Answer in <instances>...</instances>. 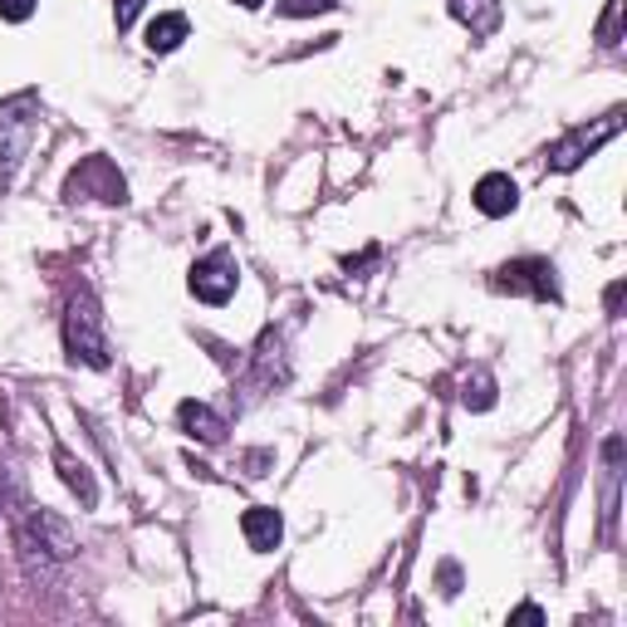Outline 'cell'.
Wrapping results in <instances>:
<instances>
[{
  "instance_id": "obj_1",
  "label": "cell",
  "mask_w": 627,
  "mask_h": 627,
  "mask_svg": "<svg viewBox=\"0 0 627 627\" xmlns=\"http://www.w3.org/2000/svg\"><path fill=\"white\" fill-rule=\"evenodd\" d=\"M65 349L74 363L108 368V339H104V314H98L94 294H74L65 314Z\"/></svg>"
},
{
  "instance_id": "obj_2",
  "label": "cell",
  "mask_w": 627,
  "mask_h": 627,
  "mask_svg": "<svg viewBox=\"0 0 627 627\" xmlns=\"http://www.w3.org/2000/svg\"><path fill=\"white\" fill-rule=\"evenodd\" d=\"M35 128H40V118H35V98L30 94L0 104V167H6V172L16 167L25 153H30Z\"/></svg>"
},
{
  "instance_id": "obj_3",
  "label": "cell",
  "mask_w": 627,
  "mask_h": 627,
  "mask_svg": "<svg viewBox=\"0 0 627 627\" xmlns=\"http://www.w3.org/2000/svg\"><path fill=\"white\" fill-rule=\"evenodd\" d=\"M490 290L500 294H535V300H559V280L549 261H510L490 275Z\"/></svg>"
},
{
  "instance_id": "obj_4",
  "label": "cell",
  "mask_w": 627,
  "mask_h": 627,
  "mask_svg": "<svg viewBox=\"0 0 627 627\" xmlns=\"http://www.w3.org/2000/svg\"><path fill=\"white\" fill-rule=\"evenodd\" d=\"M236 285H241L236 255L212 251L206 261H196V265H192V294H196L202 304H226L231 294H236Z\"/></svg>"
},
{
  "instance_id": "obj_5",
  "label": "cell",
  "mask_w": 627,
  "mask_h": 627,
  "mask_svg": "<svg viewBox=\"0 0 627 627\" xmlns=\"http://www.w3.org/2000/svg\"><path fill=\"white\" fill-rule=\"evenodd\" d=\"M618 128H623V114H608V118L598 123L594 133H588V128H579V133H569V138H559L555 147H549V167H555V172H574V167L584 163V157H594L598 147H604V143H608Z\"/></svg>"
},
{
  "instance_id": "obj_6",
  "label": "cell",
  "mask_w": 627,
  "mask_h": 627,
  "mask_svg": "<svg viewBox=\"0 0 627 627\" xmlns=\"http://www.w3.org/2000/svg\"><path fill=\"white\" fill-rule=\"evenodd\" d=\"M123 177L108 157H89L84 167L69 172V196H98V202H123Z\"/></svg>"
},
{
  "instance_id": "obj_7",
  "label": "cell",
  "mask_w": 627,
  "mask_h": 627,
  "mask_svg": "<svg viewBox=\"0 0 627 627\" xmlns=\"http://www.w3.org/2000/svg\"><path fill=\"white\" fill-rule=\"evenodd\" d=\"M515 206H520V187L506 172H490V177L476 182V212L481 216H510Z\"/></svg>"
},
{
  "instance_id": "obj_8",
  "label": "cell",
  "mask_w": 627,
  "mask_h": 627,
  "mask_svg": "<svg viewBox=\"0 0 627 627\" xmlns=\"http://www.w3.org/2000/svg\"><path fill=\"white\" fill-rule=\"evenodd\" d=\"M20 539H40V549H49L55 559H69V555H74V535H69V525H65V520H55L49 510L30 515V525H25V535H20Z\"/></svg>"
},
{
  "instance_id": "obj_9",
  "label": "cell",
  "mask_w": 627,
  "mask_h": 627,
  "mask_svg": "<svg viewBox=\"0 0 627 627\" xmlns=\"http://www.w3.org/2000/svg\"><path fill=\"white\" fill-rule=\"evenodd\" d=\"M241 530L245 539H251V549H261V555H270V549L280 545V535H285V525H280V510L270 506H251L241 515Z\"/></svg>"
},
{
  "instance_id": "obj_10",
  "label": "cell",
  "mask_w": 627,
  "mask_h": 627,
  "mask_svg": "<svg viewBox=\"0 0 627 627\" xmlns=\"http://www.w3.org/2000/svg\"><path fill=\"white\" fill-rule=\"evenodd\" d=\"M177 422H182V432L196 437V441H206V447H216V441L226 437V422H221L206 402H192V398L177 408Z\"/></svg>"
},
{
  "instance_id": "obj_11",
  "label": "cell",
  "mask_w": 627,
  "mask_h": 627,
  "mask_svg": "<svg viewBox=\"0 0 627 627\" xmlns=\"http://www.w3.org/2000/svg\"><path fill=\"white\" fill-rule=\"evenodd\" d=\"M187 16H177V10H167V16H157L153 25H147V49L153 55H167V49H177L182 40H187Z\"/></svg>"
},
{
  "instance_id": "obj_12",
  "label": "cell",
  "mask_w": 627,
  "mask_h": 627,
  "mask_svg": "<svg viewBox=\"0 0 627 627\" xmlns=\"http://www.w3.org/2000/svg\"><path fill=\"white\" fill-rule=\"evenodd\" d=\"M451 16L471 25V35H490L500 25V0H451Z\"/></svg>"
},
{
  "instance_id": "obj_13",
  "label": "cell",
  "mask_w": 627,
  "mask_h": 627,
  "mask_svg": "<svg viewBox=\"0 0 627 627\" xmlns=\"http://www.w3.org/2000/svg\"><path fill=\"white\" fill-rule=\"evenodd\" d=\"M55 461H59V476H65V486H69V490H74V496H79V500H84V510H94V500H98V486H94V476H89V471H84V466H79V461H74V457H69V451H59V457H55Z\"/></svg>"
},
{
  "instance_id": "obj_14",
  "label": "cell",
  "mask_w": 627,
  "mask_h": 627,
  "mask_svg": "<svg viewBox=\"0 0 627 627\" xmlns=\"http://www.w3.org/2000/svg\"><path fill=\"white\" fill-rule=\"evenodd\" d=\"M461 402H466V408H476V412H486L490 402H496V383H490V373H476V378H466V392H461Z\"/></svg>"
},
{
  "instance_id": "obj_15",
  "label": "cell",
  "mask_w": 627,
  "mask_h": 627,
  "mask_svg": "<svg viewBox=\"0 0 627 627\" xmlns=\"http://www.w3.org/2000/svg\"><path fill=\"white\" fill-rule=\"evenodd\" d=\"M339 0H280V16L300 20V16H324V10H334Z\"/></svg>"
},
{
  "instance_id": "obj_16",
  "label": "cell",
  "mask_w": 627,
  "mask_h": 627,
  "mask_svg": "<svg viewBox=\"0 0 627 627\" xmlns=\"http://www.w3.org/2000/svg\"><path fill=\"white\" fill-rule=\"evenodd\" d=\"M35 6H40V0H0V20L20 25V20H30V16H35Z\"/></svg>"
},
{
  "instance_id": "obj_17",
  "label": "cell",
  "mask_w": 627,
  "mask_h": 627,
  "mask_svg": "<svg viewBox=\"0 0 627 627\" xmlns=\"http://www.w3.org/2000/svg\"><path fill=\"white\" fill-rule=\"evenodd\" d=\"M138 10H143V0H118V10H114V16H118V30H128V25L138 20Z\"/></svg>"
},
{
  "instance_id": "obj_18",
  "label": "cell",
  "mask_w": 627,
  "mask_h": 627,
  "mask_svg": "<svg viewBox=\"0 0 627 627\" xmlns=\"http://www.w3.org/2000/svg\"><path fill=\"white\" fill-rule=\"evenodd\" d=\"M618 10H623V0H613L608 20H604V45H618Z\"/></svg>"
},
{
  "instance_id": "obj_19",
  "label": "cell",
  "mask_w": 627,
  "mask_h": 627,
  "mask_svg": "<svg viewBox=\"0 0 627 627\" xmlns=\"http://www.w3.org/2000/svg\"><path fill=\"white\" fill-rule=\"evenodd\" d=\"M515 623H545V613H539L535 604H525L520 613H515Z\"/></svg>"
},
{
  "instance_id": "obj_20",
  "label": "cell",
  "mask_w": 627,
  "mask_h": 627,
  "mask_svg": "<svg viewBox=\"0 0 627 627\" xmlns=\"http://www.w3.org/2000/svg\"><path fill=\"white\" fill-rule=\"evenodd\" d=\"M236 6H241V10H255V6H265V0H236Z\"/></svg>"
}]
</instances>
